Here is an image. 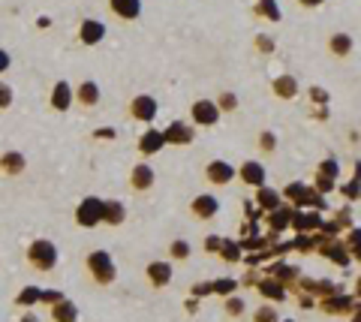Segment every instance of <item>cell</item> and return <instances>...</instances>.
Masks as SVG:
<instances>
[{
  "mask_svg": "<svg viewBox=\"0 0 361 322\" xmlns=\"http://www.w3.org/2000/svg\"><path fill=\"white\" fill-rule=\"evenodd\" d=\"M85 265H87V274L94 277V283L99 286H111L118 280V265L109 256V250H90L85 256Z\"/></svg>",
  "mask_w": 361,
  "mask_h": 322,
  "instance_id": "1",
  "label": "cell"
},
{
  "mask_svg": "<svg viewBox=\"0 0 361 322\" xmlns=\"http://www.w3.org/2000/svg\"><path fill=\"white\" fill-rule=\"evenodd\" d=\"M58 247L49 238H37L27 244V265L33 271H54L58 268Z\"/></svg>",
  "mask_w": 361,
  "mask_h": 322,
  "instance_id": "2",
  "label": "cell"
},
{
  "mask_svg": "<svg viewBox=\"0 0 361 322\" xmlns=\"http://www.w3.org/2000/svg\"><path fill=\"white\" fill-rule=\"evenodd\" d=\"M75 223L82 229H97L103 226V199L99 196H85L75 205Z\"/></svg>",
  "mask_w": 361,
  "mask_h": 322,
  "instance_id": "3",
  "label": "cell"
},
{
  "mask_svg": "<svg viewBox=\"0 0 361 322\" xmlns=\"http://www.w3.org/2000/svg\"><path fill=\"white\" fill-rule=\"evenodd\" d=\"M157 112H160V106H157V99L151 94H139L130 99V118L139 120V124H151Z\"/></svg>",
  "mask_w": 361,
  "mask_h": 322,
  "instance_id": "4",
  "label": "cell"
},
{
  "mask_svg": "<svg viewBox=\"0 0 361 322\" xmlns=\"http://www.w3.org/2000/svg\"><path fill=\"white\" fill-rule=\"evenodd\" d=\"M190 118H193V127H214L220 120V109L214 99H196L190 106Z\"/></svg>",
  "mask_w": 361,
  "mask_h": 322,
  "instance_id": "5",
  "label": "cell"
},
{
  "mask_svg": "<svg viewBox=\"0 0 361 322\" xmlns=\"http://www.w3.org/2000/svg\"><path fill=\"white\" fill-rule=\"evenodd\" d=\"M205 181L214 187H229L235 181V166L229 160H211L205 166Z\"/></svg>",
  "mask_w": 361,
  "mask_h": 322,
  "instance_id": "6",
  "label": "cell"
},
{
  "mask_svg": "<svg viewBox=\"0 0 361 322\" xmlns=\"http://www.w3.org/2000/svg\"><path fill=\"white\" fill-rule=\"evenodd\" d=\"M341 175V166H337V160L334 157H329V160H322L319 166H316V187L313 190L316 193H331L334 190V178Z\"/></svg>",
  "mask_w": 361,
  "mask_h": 322,
  "instance_id": "7",
  "label": "cell"
},
{
  "mask_svg": "<svg viewBox=\"0 0 361 322\" xmlns=\"http://www.w3.org/2000/svg\"><path fill=\"white\" fill-rule=\"evenodd\" d=\"M190 214L196 220H214L220 214V199L214 193H199L193 202H190Z\"/></svg>",
  "mask_w": 361,
  "mask_h": 322,
  "instance_id": "8",
  "label": "cell"
},
{
  "mask_svg": "<svg viewBox=\"0 0 361 322\" xmlns=\"http://www.w3.org/2000/svg\"><path fill=\"white\" fill-rule=\"evenodd\" d=\"M235 178H238V181H244L247 187H265V166L259 163V160H244L238 169H235Z\"/></svg>",
  "mask_w": 361,
  "mask_h": 322,
  "instance_id": "9",
  "label": "cell"
},
{
  "mask_svg": "<svg viewBox=\"0 0 361 322\" xmlns=\"http://www.w3.org/2000/svg\"><path fill=\"white\" fill-rule=\"evenodd\" d=\"M353 307H355V295H343V292H334L319 302V310H325V314H331V316H349Z\"/></svg>",
  "mask_w": 361,
  "mask_h": 322,
  "instance_id": "10",
  "label": "cell"
},
{
  "mask_svg": "<svg viewBox=\"0 0 361 322\" xmlns=\"http://www.w3.org/2000/svg\"><path fill=\"white\" fill-rule=\"evenodd\" d=\"M163 139H166V145H190L196 139V130L193 124H184V120H172L163 130Z\"/></svg>",
  "mask_w": 361,
  "mask_h": 322,
  "instance_id": "11",
  "label": "cell"
},
{
  "mask_svg": "<svg viewBox=\"0 0 361 322\" xmlns=\"http://www.w3.org/2000/svg\"><path fill=\"white\" fill-rule=\"evenodd\" d=\"M154 184H157V172L151 169L148 163H139V166H133V169H130V187H133V193H148Z\"/></svg>",
  "mask_w": 361,
  "mask_h": 322,
  "instance_id": "12",
  "label": "cell"
},
{
  "mask_svg": "<svg viewBox=\"0 0 361 322\" xmlns=\"http://www.w3.org/2000/svg\"><path fill=\"white\" fill-rule=\"evenodd\" d=\"M73 103H75V94H73L70 82H63V79H61V82H54L51 97H49V106L54 109V112H70Z\"/></svg>",
  "mask_w": 361,
  "mask_h": 322,
  "instance_id": "13",
  "label": "cell"
},
{
  "mask_svg": "<svg viewBox=\"0 0 361 322\" xmlns=\"http://www.w3.org/2000/svg\"><path fill=\"white\" fill-rule=\"evenodd\" d=\"M106 39V25L97 18H85L82 25H78V42L82 46H99V42Z\"/></svg>",
  "mask_w": 361,
  "mask_h": 322,
  "instance_id": "14",
  "label": "cell"
},
{
  "mask_svg": "<svg viewBox=\"0 0 361 322\" xmlns=\"http://www.w3.org/2000/svg\"><path fill=\"white\" fill-rule=\"evenodd\" d=\"M145 277H148V283L154 290H166L169 283H172V265L169 262H148V268H145Z\"/></svg>",
  "mask_w": 361,
  "mask_h": 322,
  "instance_id": "15",
  "label": "cell"
},
{
  "mask_svg": "<svg viewBox=\"0 0 361 322\" xmlns=\"http://www.w3.org/2000/svg\"><path fill=\"white\" fill-rule=\"evenodd\" d=\"M166 148V139H163V130H145L139 136V154L142 157H154Z\"/></svg>",
  "mask_w": 361,
  "mask_h": 322,
  "instance_id": "16",
  "label": "cell"
},
{
  "mask_svg": "<svg viewBox=\"0 0 361 322\" xmlns=\"http://www.w3.org/2000/svg\"><path fill=\"white\" fill-rule=\"evenodd\" d=\"M127 205L121 199H103V226H123Z\"/></svg>",
  "mask_w": 361,
  "mask_h": 322,
  "instance_id": "17",
  "label": "cell"
},
{
  "mask_svg": "<svg viewBox=\"0 0 361 322\" xmlns=\"http://www.w3.org/2000/svg\"><path fill=\"white\" fill-rule=\"evenodd\" d=\"M25 169H27V160H25V154H21V151H6V154H0V172H4V175L18 178Z\"/></svg>",
  "mask_w": 361,
  "mask_h": 322,
  "instance_id": "18",
  "label": "cell"
},
{
  "mask_svg": "<svg viewBox=\"0 0 361 322\" xmlns=\"http://www.w3.org/2000/svg\"><path fill=\"white\" fill-rule=\"evenodd\" d=\"M109 9L121 21H135L142 16V0H109Z\"/></svg>",
  "mask_w": 361,
  "mask_h": 322,
  "instance_id": "19",
  "label": "cell"
},
{
  "mask_svg": "<svg viewBox=\"0 0 361 322\" xmlns=\"http://www.w3.org/2000/svg\"><path fill=\"white\" fill-rule=\"evenodd\" d=\"M73 94H75V103H78V106H85V109L99 106V97H103V94H99V85H97V82H90V79L78 85Z\"/></svg>",
  "mask_w": 361,
  "mask_h": 322,
  "instance_id": "20",
  "label": "cell"
},
{
  "mask_svg": "<svg viewBox=\"0 0 361 322\" xmlns=\"http://www.w3.org/2000/svg\"><path fill=\"white\" fill-rule=\"evenodd\" d=\"M271 94L277 99H295L298 97V79L295 75H277V79L271 82Z\"/></svg>",
  "mask_w": 361,
  "mask_h": 322,
  "instance_id": "21",
  "label": "cell"
},
{
  "mask_svg": "<svg viewBox=\"0 0 361 322\" xmlns=\"http://www.w3.org/2000/svg\"><path fill=\"white\" fill-rule=\"evenodd\" d=\"M256 290H259V295H262V298H268V302H277V304L286 298V286L280 280H274V277H262V280L256 283Z\"/></svg>",
  "mask_w": 361,
  "mask_h": 322,
  "instance_id": "22",
  "label": "cell"
},
{
  "mask_svg": "<svg viewBox=\"0 0 361 322\" xmlns=\"http://www.w3.org/2000/svg\"><path fill=\"white\" fill-rule=\"evenodd\" d=\"M289 226L295 229L298 235H307V232H316V229L322 226V214H319V211H316V214H301V211H295Z\"/></svg>",
  "mask_w": 361,
  "mask_h": 322,
  "instance_id": "23",
  "label": "cell"
},
{
  "mask_svg": "<svg viewBox=\"0 0 361 322\" xmlns=\"http://www.w3.org/2000/svg\"><path fill=\"white\" fill-rule=\"evenodd\" d=\"M253 202H256L259 208H262V211H268V214H271V211H277L280 205H283V196H280V193L274 190V187H259Z\"/></svg>",
  "mask_w": 361,
  "mask_h": 322,
  "instance_id": "24",
  "label": "cell"
},
{
  "mask_svg": "<svg viewBox=\"0 0 361 322\" xmlns=\"http://www.w3.org/2000/svg\"><path fill=\"white\" fill-rule=\"evenodd\" d=\"M322 253V256H329L331 262H337V265H349L353 262V256H349V250H346V244H337V241H325V244H319L316 247Z\"/></svg>",
  "mask_w": 361,
  "mask_h": 322,
  "instance_id": "25",
  "label": "cell"
},
{
  "mask_svg": "<svg viewBox=\"0 0 361 322\" xmlns=\"http://www.w3.org/2000/svg\"><path fill=\"white\" fill-rule=\"evenodd\" d=\"M355 49V42L349 33H331V39H329V51H331V58H349Z\"/></svg>",
  "mask_w": 361,
  "mask_h": 322,
  "instance_id": "26",
  "label": "cell"
},
{
  "mask_svg": "<svg viewBox=\"0 0 361 322\" xmlns=\"http://www.w3.org/2000/svg\"><path fill=\"white\" fill-rule=\"evenodd\" d=\"M51 319L54 322H78V307L70 298H61L58 304H51Z\"/></svg>",
  "mask_w": 361,
  "mask_h": 322,
  "instance_id": "27",
  "label": "cell"
},
{
  "mask_svg": "<svg viewBox=\"0 0 361 322\" xmlns=\"http://www.w3.org/2000/svg\"><path fill=\"white\" fill-rule=\"evenodd\" d=\"M253 16L271 21V25H277V21L283 18V13H280V6H277V0H259V4L253 6Z\"/></svg>",
  "mask_w": 361,
  "mask_h": 322,
  "instance_id": "28",
  "label": "cell"
},
{
  "mask_svg": "<svg viewBox=\"0 0 361 322\" xmlns=\"http://www.w3.org/2000/svg\"><path fill=\"white\" fill-rule=\"evenodd\" d=\"M292 214H295V211L286 208V205H280L277 211H271V217H268V226H271V232H283V229H289V223H292Z\"/></svg>",
  "mask_w": 361,
  "mask_h": 322,
  "instance_id": "29",
  "label": "cell"
},
{
  "mask_svg": "<svg viewBox=\"0 0 361 322\" xmlns=\"http://www.w3.org/2000/svg\"><path fill=\"white\" fill-rule=\"evenodd\" d=\"M42 302V286H25L18 295H16V304L18 307H33Z\"/></svg>",
  "mask_w": 361,
  "mask_h": 322,
  "instance_id": "30",
  "label": "cell"
},
{
  "mask_svg": "<svg viewBox=\"0 0 361 322\" xmlns=\"http://www.w3.org/2000/svg\"><path fill=\"white\" fill-rule=\"evenodd\" d=\"M307 190H310L307 184L292 181V184H286V187H283V193H280V196L289 199V202H295V205H301V202H304V196H307Z\"/></svg>",
  "mask_w": 361,
  "mask_h": 322,
  "instance_id": "31",
  "label": "cell"
},
{
  "mask_svg": "<svg viewBox=\"0 0 361 322\" xmlns=\"http://www.w3.org/2000/svg\"><path fill=\"white\" fill-rule=\"evenodd\" d=\"M217 256H220L223 262H238V259L244 256V253H241V244H238V241H226V238H223V247H220Z\"/></svg>",
  "mask_w": 361,
  "mask_h": 322,
  "instance_id": "32",
  "label": "cell"
},
{
  "mask_svg": "<svg viewBox=\"0 0 361 322\" xmlns=\"http://www.w3.org/2000/svg\"><path fill=\"white\" fill-rule=\"evenodd\" d=\"M268 274L274 277V280H280V283L286 286V283L295 280V274H298V271H295V268H289V265H274V268H271Z\"/></svg>",
  "mask_w": 361,
  "mask_h": 322,
  "instance_id": "33",
  "label": "cell"
},
{
  "mask_svg": "<svg viewBox=\"0 0 361 322\" xmlns=\"http://www.w3.org/2000/svg\"><path fill=\"white\" fill-rule=\"evenodd\" d=\"M169 256H172V259H180V262L190 259V244H187L184 238L172 241V244H169Z\"/></svg>",
  "mask_w": 361,
  "mask_h": 322,
  "instance_id": "34",
  "label": "cell"
},
{
  "mask_svg": "<svg viewBox=\"0 0 361 322\" xmlns=\"http://www.w3.org/2000/svg\"><path fill=\"white\" fill-rule=\"evenodd\" d=\"M346 250H349V256L361 259V229H349V235H346Z\"/></svg>",
  "mask_w": 361,
  "mask_h": 322,
  "instance_id": "35",
  "label": "cell"
},
{
  "mask_svg": "<svg viewBox=\"0 0 361 322\" xmlns=\"http://www.w3.org/2000/svg\"><path fill=\"white\" fill-rule=\"evenodd\" d=\"M253 322H280V316H277V307L274 304H262L253 314Z\"/></svg>",
  "mask_w": 361,
  "mask_h": 322,
  "instance_id": "36",
  "label": "cell"
},
{
  "mask_svg": "<svg viewBox=\"0 0 361 322\" xmlns=\"http://www.w3.org/2000/svg\"><path fill=\"white\" fill-rule=\"evenodd\" d=\"M214 103H217L220 112H235V109H238V97L229 94V91H223L217 99H214Z\"/></svg>",
  "mask_w": 361,
  "mask_h": 322,
  "instance_id": "37",
  "label": "cell"
},
{
  "mask_svg": "<svg viewBox=\"0 0 361 322\" xmlns=\"http://www.w3.org/2000/svg\"><path fill=\"white\" fill-rule=\"evenodd\" d=\"M259 148H262V154H274L277 151V136L271 130H262L259 132Z\"/></svg>",
  "mask_w": 361,
  "mask_h": 322,
  "instance_id": "38",
  "label": "cell"
},
{
  "mask_svg": "<svg viewBox=\"0 0 361 322\" xmlns=\"http://www.w3.org/2000/svg\"><path fill=\"white\" fill-rule=\"evenodd\" d=\"M13 99H16V94H13V85L0 82V112H4V109H9V106H13Z\"/></svg>",
  "mask_w": 361,
  "mask_h": 322,
  "instance_id": "39",
  "label": "cell"
},
{
  "mask_svg": "<svg viewBox=\"0 0 361 322\" xmlns=\"http://www.w3.org/2000/svg\"><path fill=\"white\" fill-rule=\"evenodd\" d=\"M341 193L349 199V202H353V199H358V196H361V181H358V178H353L349 184H343V187H341Z\"/></svg>",
  "mask_w": 361,
  "mask_h": 322,
  "instance_id": "40",
  "label": "cell"
},
{
  "mask_svg": "<svg viewBox=\"0 0 361 322\" xmlns=\"http://www.w3.org/2000/svg\"><path fill=\"white\" fill-rule=\"evenodd\" d=\"M223 307H226V314H229V316H241L244 314V302H241V298H232V295L226 298Z\"/></svg>",
  "mask_w": 361,
  "mask_h": 322,
  "instance_id": "41",
  "label": "cell"
},
{
  "mask_svg": "<svg viewBox=\"0 0 361 322\" xmlns=\"http://www.w3.org/2000/svg\"><path fill=\"white\" fill-rule=\"evenodd\" d=\"M295 247H298L301 253H310V250H316V247H319V238H310V235H298Z\"/></svg>",
  "mask_w": 361,
  "mask_h": 322,
  "instance_id": "42",
  "label": "cell"
},
{
  "mask_svg": "<svg viewBox=\"0 0 361 322\" xmlns=\"http://www.w3.org/2000/svg\"><path fill=\"white\" fill-rule=\"evenodd\" d=\"M211 286H214V292H217V295L229 298V295L235 292V286H238V283H235V280H217V283H211Z\"/></svg>",
  "mask_w": 361,
  "mask_h": 322,
  "instance_id": "43",
  "label": "cell"
},
{
  "mask_svg": "<svg viewBox=\"0 0 361 322\" xmlns=\"http://www.w3.org/2000/svg\"><path fill=\"white\" fill-rule=\"evenodd\" d=\"M310 99H313L316 106H329L331 103V94L322 91V87H310Z\"/></svg>",
  "mask_w": 361,
  "mask_h": 322,
  "instance_id": "44",
  "label": "cell"
},
{
  "mask_svg": "<svg viewBox=\"0 0 361 322\" xmlns=\"http://www.w3.org/2000/svg\"><path fill=\"white\" fill-rule=\"evenodd\" d=\"M61 298H66V295L58 292V290H42V304H49V307H51V304H58Z\"/></svg>",
  "mask_w": 361,
  "mask_h": 322,
  "instance_id": "45",
  "label": "cell"
},
{
  "mask_svg": "<svg viewBox=\"0 0 361 322\" xmlns=\"http://www.w3.org/2000/svg\"><path fill=\"white\" fill-rule=\"evenodd\" d=\"M220 247H223V238L220 235H208L205 238V250L208 253H220Z\"/></svg>",
  "mask_w": 361,
  "mask_h": 322,
  "instance_id": "46",
  "label": "cell"
},
{
  "mask_svg": "<svg viewBox=\"0 0 361 322\" xmlns=\"http://www.w3.org/2000/svg\"><path fill=\"white\" fill-rule=\"evenodd\" d=\"M9 66H13V58H9V51H6V49H0V75H4Z\"/></svg>",
  "mask_w": 361,
  "mask_h": 322,
  "instance_id": "47",
  "label": "cell"
},
{
  "mask_svg": "<svg viewBox=\"0 0 361 322\" xmlns=\"http://www.w3.org/2000/svg\"><path fill=\"white\" fill-rule=\"evenodd\" d=\"M94 136H97V139H115V136H118V130H111V127H99V130L94 132Z\"/></svg>",
  "mask_w": 361,
  "mask_h": 322,
  "instance_id": "48",
  "label": "cell"
},
{
  "mask_svg": "<svg viewBox=\"0 0 361 322\" xmlns=\"http://www.w3.org/2000/svg\"><path fill=\"white\" fill-rule=\"evenodd\" d=\"M256 46H259V51H265V54H268V51H274V42H271L268 37H259V39H256Z\"/></svg>",
  "mask_w": 361,
  "mask_h": 322,
  "instance_id": "49",
  "label": "cell"
},
{
  "mask_svg": "<svg viewBox=\"0 0 361 322\" xmlns=\"http://www.w3.org/2000/svg\"><path fill=\"white\" fill-rule=\"evenodd\" d=\"M208 292H214V286H211V283H199V286H193V295H208Z\"/></svg>",
  "mask_w": 361,
  "mask_h": 322,
  "instance_id": "50",
  "label": "cell"
},
{
  "mask_svg": "<svg viewBox=\"0 0 361 322\" xmlns=\"http://www.w3.org/2000/svg\"><path fill=\"white\" fill-rule=\"evenodd\" d=\"M298 4H301V6H307V9H316V6H322L325 0H298Z\"/></svg>",
  "mask_w": 361,
  "mask_h": 322,
  "instance_id": "51",
  "label": "cell"
},
{
  "mask_svg": "<svg viewBox=\"0 0 361 322\" xmlns=\"http://www.w3.org/2000/svg\"><path fill=\"white\" fill-rule=\"evenodd\" d=\"M353 322H361V304L353 307Z\"/></svg>",
  "mask_w": 361,
  "mask_h": 322,
  "instance_id": "52",
  "label": "cell"
},
{
  "mask_svg": "<svg viewBox=\"0 0 361 322\" xmlns=\"http://www.w3.org/2000/svg\"><path fill=\"white\" fill-rule=\"evenodd\" d=\"M21 322H39V316L37 314H25V316H21Z\"/></svg>",
  "mask_w": 361,
  "mask_h": 322,
  "instance_id": "53",
  "label": "cell"
},
{
  "mask_svg": "<svg viewBox=\"0 0 361 322\" xmlns=\"http://www.w3.org/2000/svg\"><path fill=\"white\" fill-rule=\"evenodd\" d=\"M355 292H358V298H361V280H358V290H355Z\"/></svg>",
  "mask_w": 361,
  "mask_h": 322,
  "instance_id": "54",
  "label": "cell"
},
{
  "mask_svg": "<svg viewBox=\"0 0 361 322\" xmlns=\"http://www.w3.org/2000/svg\"><path fill=\"white\" fill-rule=\"evenodd\" d=\"M280 322H292V319H280Z\"/></svg>",
  "mask_w": 361,
  "mask_h": 322,
  "instance_id": "55",
  "label": "cell"
}]
</instances>
